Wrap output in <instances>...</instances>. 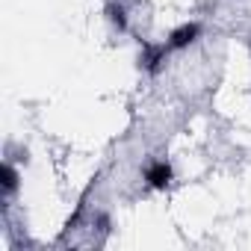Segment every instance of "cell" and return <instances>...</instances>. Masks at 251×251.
I'll return each instance as SVG.
<instances>
[{
    "label": "cell",
    "mask_w": 251,
    "mask_h": 251,
    "mask_svg": "<svg viewBox=\"0 0 251 251\" xmlns=\"http://www.w3.org/2000/svg\"><path fill=\"white\" fill-rule=\"evenodd\" d=\"M169 56H172V50H169L166 42H145L142 45V53H139V62H142V68L148 74H160Z\"/></svg>",
    "instance_id": "obj_3"
},
{
    "label": "cell",
    "mask_w": 251,
    "mask_h": 251,
    "mask_svg": "<svg viewBox=\"0 0 251 251\" xmlns=\"http://www.w3.org/2000/svg\"><path fill=\"white\" fill-rule=\"evenodd\" d=\"M142 180H145L148 189H154V192H166V189L172 186V180H175V166H172L166 157H154V160L145 163V169H142Z\"/></svg>",
    "instance_id": "obj_1"
},
{
    "label": "cell",
    "mask_w": 251,
    "mask_h": 251,
    "mask_svg": "<svg viewBox=\"0 0 251 251\" xmlns=\"http://www.w3.org/2000/svg\"><path fill=\"white\" fill-rule=\"evenodd\" d=\"M21 189V172L6 160L3 166H0V192H3V201H12Z\"/></svg>",
    "instance_id": "obj_4"
},
{
    "label": "cell",
    "mask_w": 251,
    "mask_h": 251,
    "mask_svg": "<svg viewBox=\"0 0 251 251\" xmlns=\"http://www.w3.org/2000/svg\"><path fill=\"white\" fill-rule=\"evenodd\" d=\"M201 21H183V24H177V27H172L169 30V36H166V45H169V50L172 53H177V50H186V48H192L198 39H201Z\"/></svg>",
    "instance_id": "obj_2"
},
{
    "label": "cell",
    "mask_w": 251,
    "mask_h": 251,
    "mask_svg": "<svg viewBox=\"0 0 251 251\" xmlns=\"http://www.w3.org/2000/svg\"><path fill=\"white\" fill-rule=\"evenodd\" d=\"M106 21L118 30V33H127V24H130V18H127V6L121 3V0H109L106 3Z\"/></svg>",
    "instance_id": "obj_5"
}]
</instances>
